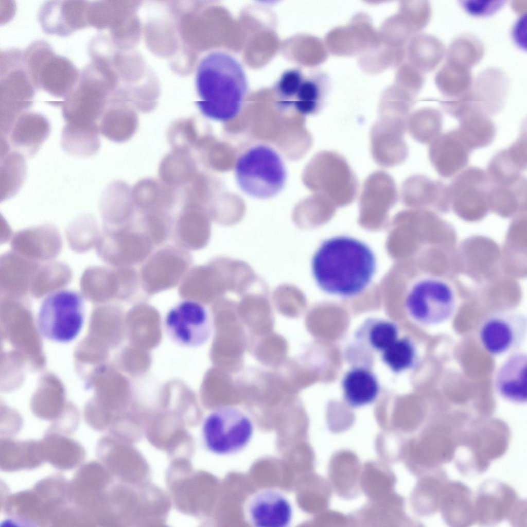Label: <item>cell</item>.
Masks as SVG:
<instances>
[{"instance_id":"7dc6e473","label":"cell","mask_w":527,"mask_h":527,"mask_svg":"<svg viewBox=\"0 0 527 527\" xmlns=\"http://www.w3.org/2000/svg\"><path fill=\"white\" fill-rule=\"evenodd\" d=\"M99 125L100 133L115 143L128 140L138 128L134 118L122 117L109 111L103 113Z\"/></svg>"},{"instance_id":"ee69618b","label":"cell","mask_w":527,"mask_h":527,"mask_svg":"<svg viewBox=\"0 0 527 527\" xmlns=\"http://www.w3.org/2000/svg\"><path fill=\"white\" fill-rule=\"evenodd\" d=\"M46 436V440L49 442L53 448L46 458L55 466L60 468H71L77 465L83 457V451L79 445L73 441L64 437L53 435ZM44 441L48 443L44 440ZM49 444V443H48Z\"/></svg>"},{"instance_id":"44dd1931","label":"cell","mask_w":527,"mask_h":527,"mask_svg":"<svg viewBox=\"0 0 527 527\" xmlns=\"http://www.w3.org/2000/svg\"><path fill=\"white\" fill-rule=\"evenodd\" d=\"M467 428L432 425L424 430L420 460L428 472L453 460L457 445Z\"/></svg>"},{"instance_id":"816d5d0a","label":"cell","mask_w":527,"mask_h":527,"mask_svg":"<svg viewBox=\"0 0 527 527\" xmlns=\"http://www.w3.org/2000/svg\"><path fill=\"white\" fill-rule=\"evenodd\" d=\"M506 1H460V5L468 14L478 17L491 16L501 10Z\"/></svg>"},{"instance_id":"836d02e7","label":"cell","mask_w":527,"mask_h":527,"mask_svg":"<svg viewBox=\"0 0 527 527\" xmlns=\"http://www.w3.org/2000/svg\"><path fill=\"white\" fill-rule=\"evenodd\" d=\"M342 386L345 400L353 407L372 403L379 391L376 377L364 367H356L349 370L343 378Z\"/></svg>"},{"instance_id":"9c48e42d","label":"cell","mask_w":527,"mask_h":527,"mask_svg":"<svg viewBox=\"0 0 527 527\" xmlns=\"http://www.w3.org/2000/svg\"><path fill=\"white\" fill-rule=\"evenodd\" d=\"M84 321L82 296L72 290H62L47 296L41 303L37 324L46 339L60 343L75 339Z\"/></svg>"},{"instance_id":"f907efd6","label":"cell","mask_w":527,"mask_h":527,"mask_svg":"<svg viewBox=\"0 0 527 527\" xmlns=\"http://www.w3.org/2000/svg\"><path fill=\"white\" fill-rule=\"evenodd\" d=\"M368 330L367 340L371 346L382 352L398 338V330L393 322L381 319H371L365 323Z\"/></svg>"},{"instance_id":"1f68e13d","label":"cell","mask_w":527,"mask_h":527,"mask_svg":"<svg viewBox=\"0 0 527 527\" xmlns=\"http://www.w3.org/2000/svg\"><path fill=\"white\" fill-rule=\"evenodd\" d=\"M176 188L160 180L146 178L131 188L133 203L138 213L154 210L170 211L176 200Z\"/></svg>"},{"instance_id":"d6986e66","label":"cell","mask_w":527,"mask_h":527,"mask_svg":"<svg viewBox=\"0 0 527 527\" xmlns=\"http://www.w3.org/2000/svg\"><path fill=\"white\" fill-rule=\"evenodd\" d=\"M90 2L54 1L41 7L38 20L43 30L49 34L68 36L89 26Z\"/></svg>"},{"instance_id":"7bdbcfd3","label":"cell","mask_w":527,"mask_h":527,"mask_svg":"<svg viewBox=\"0 0 527 527\" xmlns=\"http://www.w3.org/2000/svg\"><path fill=\"white\" fill-rule=\"evenodd\" d=\"M417 356L413 342L407 338H397L382 352V360L396 373L412 368L416 363Z\"/></svg>"},{"instance_id":"8992f818","label":"cell","mask_w":527,"mask_h":527,"mask_svg":"<svg viewBox=\"0 0 527 527\" xmlns=\"http://www.w3.org/2000/svg\"><path fill=\"white\" fill-rule=\"evenodd\" d=\"M1 56V138L6 139L18 117L31 106L35 87L26 69L23 52L10 50Z\"/></svg>"},{"instance_id":"7a4b0ae2","label":"cell","mask_w":527,"mask_h":527,"mask_svg":"<svg viewBox=\"0 0 527 527\" xmlns=\"http://www.w3.org/2000/svg\"><path fill=\"white\" fill-rule=\"evenodd\" d=\"M196 86L199 100L196 104L207 118L226 121L241 110L247 94L248 82L239 61L225 52L214 51L199 62Z\"/></svg>"},{"instance_id":"603a6c76","label":"cell","mask_w":527,"mask_h":527,"mask_svg":"<svg viewBox=\"0 0 527 527\" xmlns=\"http://www.w3.org/2000/svg\"><path fill=\"white\" fill-rule=\"evenodd\" d=\"M526 365L525 352H512L497 369L494 386L498 394L515 404L526 402Z\"/></svg>"},{"instance_id":"d4e9b609","label":"cell","mask_w":527,"mask_h":527,"mask_svg":"<svg viewBox=\"0 0 527 527\" xmlns=\"http://www.w3.org/2000/svg\"><path fill=\"white\" fill-rule=\"evenodd\" d=\"M474 496L470 488L459 481H448L443 490L438 511L449 526L467 527L476 523Z\"/></svg>"},{"instance_id":"c3c4849f","label":"cell","mask_w":527,"mask_h":527,"mask_svg":"<svg viewBox=\"0 0 527 527\" xmlns=\"http://www.w3.org/2000/svg\"><path fill=\"white\" fill-rule=\"evenodd\" d=\"M304 78L302 72L298 68L286 70L280 75L274 86L275 103L280 110L287 111L292 109Z\"/></svg>"},{"instance_id":"277c9868","label":"cell","mask_w":527,"mask_h":527,"mask_svg":"<svg viewBox=\"0 0 527 527\" xmlns=\"http://www.w3.org/2000/svg\"><path fill=\"white\" fill-rule=\"evenodd\" d=\"M511 431L504 423L491 421L469 427L461 437L453 460L462 474H480L503 456L509 447Z\"/></svg>"},{"instance_id":"ba28073f","label":"cell","mask_w":527,"mask_h":527,"mask_svg":"<svg viewBox=\"0 0 527 527\" xmlns=\"http://www.w3.org/2000/svg\"><path fill=\"white\" fill-rule=\"evenodd\" d=\"M254 427L250 417L233 406L216 408L204 419L201 436L205 448L219 455L238 453L251 442Z\"/></svg>"},{"instance_id":"ac0fdd59","label":"cell","mask_w":527,"mask_h":527,"mask_svg":"<svg viewBox=\"0 0 527 527\" xmlns=\"http://www.w3.org/2000/svg\"><path fill=\"white\" fill-rule=\"evenodd\" d=\"M406 122L403 117H383L371 128V151L378 165L389 167L403 163L408 155L404 139Z\"/></svg>"},{"instance_id":"d6a6232c","label":"cell","mask_w":527,"mask_h":527,"mask_svg":"<svg viewBox=\"0 0 527 527\" xmlns=\"http://www.w3.org/2000/svg\"><path fill=\"white\" fill-rule=\"evenodd\" d=\"M100 133L98 123H66L61 132V147L64 151L73 156H92L99 149Z\"/></svg>"},{"instance_id":"5bb4252c","label":"cell","mask_w":527,"mask_h":527,"mask_svg":"<svg viewBox=\"0 0 527 527\" xmlns=\"http://www.w3.org/2000/svg\"><path fill=\"white\" fill-rule=\"evenodd\" d=\"M109 227L104 252L107 260L113 266L133 267L143 263L156 247L135 221Z\"/></svg>"},{"instance_id":"b9f144b4","label":"cell","mask_w":527,"mask_h":527,"mask_svg":"<svg viewBox=\"0 0 527 527\" xmlns=\"http://www.w3.org/2000/svg\"><path fill=\"white\" fill-rule=\"evenodd\" d=\"M445 471L439 468L429 471L420 483L421 510L426 516H432L439 510L444 487L448 481Z\"/></svg>"},{"instance_id":"5b68a950","label":"cell","mask_w":527,"mask_h":527,"mask_svg":"<svg viewBox=\"0 0 527 527\" xmlns=\"http://www.w3.org/2000/svg\"><path fill=\"white\" fill-rule=\"evenodd\" d=\"M459 296L453 285L444 277L429 275L417 280L409 289L405 306L409 316L425 326L443 323L454 314Z\"/></svg>"},{"instance_id":"52a82bcc","label":"cell","mask_w":527,"mask_h":527,"mask_svg":"<svg viewBox=\"0 0 527 527\" xmlns=\"http://www.w3.org/2000/svg\"><path fill=\"white\" fill-rule=\"evenodd\" d=\"M23 59L35 88L56 97H66L79 80L80 73L73 63L57 55L44 41L29 45L23 52Z\"/></svg>"},{"instance_id":"e0dca14e","label":"cell","mask_w":527,"mask_h":527,"mask_svg":"<svg viewBox=\"0 0 527 527\" xmlns=\"http://www.w3.org/2000/svg\"><path fill=\"white\" fill-rule=\"evenodd\" d=\"M520 501L510 485L498 480H487L481 484L474 498L476 522L493 526L508 520Z\"/></svg>"},{"instance_id":"6da1fadb","label":"cell","mask_w":527,"mask_h":527,"mask_svg":"<svg viewBox=\"0 0 527 527\" xmlns=\"http://www.w3.org/2000/svg\"><path fill=\"white\" fill-rule=\"evenodd\" d=\"M376 258L365 243L348 236L324 240L311 260V272L324 292L342 297L362 293L370 284L376 270Z\"/></svg>"},{"instance_id":"f6af8a7d","label":"cell","mask_w":527,"mask_h":527,"mask_svg":"<svg viewBox=\"0 0 527 527\" xmlns=\"http://www.w3.org/2000/svg\"><path fill=\"white\" fill-rule=\"evenodd\" d=\"M526 179L522 176L518 180L502 184H491L489 203L496 206L515 207L526 203Z\"/></svg>"},{"instance_id":"4dcf8cb0","label":"cell","mask_w":527,"mask_h":527,"mask_svg":"<svg viewBox=\"0 0 527 527\" xmlns=\"http://www.w3.org/2000/svg\"><path fill=\"white\" fill-rule=\"evenodd\" d=\"M401 198L409 205L443 207L450 203L448 187L423 175H414L403 183Z\"/></svg>"},{"instance_id":"4316f807","label":"cell","mask_w":527,"mask_h":527,"mask_svg":"<svg viewBox=\"0 0 527 527\" xmlns=\"http://www.w3.org/2000/svg\"><path fill=\"white\" fill-rule=\"evenodd\" d=\"M526 146L525 129L510 147L493 156L486 171L491 184L510 183L522 176L526 168Z\"/></svg>"},{"instance_id":"9a60e30c","label":"cell","mask_w":527,"mask_h":527,"mask_svg":"<svg viewBox=\"0 0 527 527\" xmlns=\"http://www.w3.org/2000/svg\"><path fill=\"white\" fill-rule=\"evenodd\" d=\"M318 187L337 204L351 202L357 196L358 181L345 158L333 151H324L317 158Z\"/></svg>"},{"instance_id":"3957f363","label":"cell","mask_w":527,"mask_h":527,"mask_svg":"<svg viewBox=\"0 0 527 527\" xmlns=\"http://www.w3.org/2000/svg\"><path fill=\"white\" fill-rule=\"evenodd\" d=\"M234 172L240 189L248 196L259 199L278 195L287 179L282 157L274 148L263 144L243 152L236 161Z\"/></svg>"},{"instance_id":"cb8c5ba5","label":"cell","mask_w":527,"mask_h":527,"mask_svg":"<svg viewBox=\"0 0 527 527\" xmlns=\"http://www.w3.org/2000/svg\"><path fill=\"white\" fill-rule=\"evenodd\" d=\"M50 126L43 115L26 111L14 122L6 140L10 150L33 156L48 137Z\"/></svg>"},{"instance_id":"ab89813d","label":"cell","mask_w":527,"mask_h":527,"mask_svg":"<svg viewBox=\"0 0 527 527\" xmlns=\"http://www.w3.org/2000/svg\"><path fill=\"white\" fill-rule=\"evenodd\" d=\"M408 129L417 142L430 144L440 134L443 127V116L433 108H425L415 112L410 118Z\"/></svg>"},{"instance_id":"2e32d148","label":"cell","mask_w":527,"mask_h":527,"mask_svg":"<svg viewBox=\"0 0 527 527\" xmlns=\"http://www.w3.org/2000/svg\"><path fill=\"white\" fill-rule=\"evenodd\" d=\"M293 508L280 490L264 488L253 493L243 508L245 519L252 526L287 527L292 522Z\"/></svg>"},{"instance_id":"f35d334b","label":"cell","mask_w":527,"mask_h":527,"mask_svg":"<svg viewBox=\"0 0 527 527\" xmlns=\"http://www.w3.org/2000/svg\"><path fill=\"white\" fill-rule=\"evenodd\" d=\"M0 191L1 201L14 196L26 178L27 163L22 154L10 150L1 155Z\"/></svg>"},{"instance_id":"60d3db41","label":"cell","mask_w":527,"mask_h":527,"mask_svg":"<svg viewBox=\"0 0 527 527\" xmlns=\"http://www.w3.org/2000/svg\"><path fill=\"white\" fill-rule=\"evenodd\" d=\"M482 43L477 38L464 34L456 38L446 51V61L470 69L478 64L484 55Z\"/></svg>"},{"instance_id":"484cf974","label":"cell","mask_w":527,"mask_h":527,"mask_svg":"<svg viewBox=\"0 0 527 527\" xmlns=\"http://www.w3.org/2000/svg\"><path fill=\"white\" fill-rule=\"evenodd\" d=\"M509 91L508 78L501 70L489 67L477 76L470 90L475 104L489 116L500 111Z\"/></svg>"},{"instance_id":"ffe728a7","label":"cell","mask_w":527,"mask_h":527,"mask_svg":"<svg viewBox=\"0 0 527 527\" xmlns=\"http://www.w3.org/2000/svg\"><path fill=\"white\" fill-rule=\"evenodd\" d=\"M429 145V160L437 173L444 178L462 171L472 151L458 129L441 133Z\"/></svg>"},{"instance_id":"f5cc1de1","label":"cell","mask_w":527,"mask_h":527,"mask_svg":"<svg viewBox=\"0 0 527 527\" xmlns=\"http://www.w3.org/2000/svg\"><path fill=\"white\" fill-rule=\"evenodd\" d=\"M508 520L513 526H526V503L525 500H520Z\"/></svg>"},{"instance_id":"7c38bea8","label":"cell","mask_w":527,"mask_h":527,"mask_svg":"<svg viewBox=\"0 0 527 527\" xmlns=\"http://www.w3.org/2000/svg\"><path fill=\"white\" fill-rule=\"evenodd\" d=\"M527 319L515 309L496 311L486 317L478 331L479 341L489 354L497 356L517 350L524 343Z\"/></svg>"},{"instance_id":"8fae6325","label":"cell","mask_w":527,"mask_h":527,"mask_svg":"<svg viewBox=\"0 0 527 527\" xmlns=\"http://www.w3.org/2000/svg\"><path fill=\"white\" fill-rule=\"evenodd\" d=\"M165 330L175 344L189 348L200 347L210 339L213 331L210 315L203 303L184 300L167 312Z\"/></svg>"},{"instance_id":"7402d4cb","label":"cell","mask_w":527,"mask_h":527,"mask_svg":"<svg viewBox=\"0 0 527 527\" xmlns=\"http://www.w3.org/2000/svg\"><path fill=\"white\" fill-rule=\"evenodd\" d=\"M490 183L485 171L469 167L458 173L447 186L450 203L456 208L483 209L489 203Z\"/></svg>"},{"instance_id":"f1b7e54d","label":"cell","mask_w":527,"mask_h":527,"mask_svg":"<svg viewBox=\"0 0 527 527\" xmlns=\"http://www.w3.org/2000/svg\"><path fill=\"white\" fill-rule=\"evenodd\" d=\"M99 206L109 226L131 222L138 214L132 200L131 189L126 183L119 180L111 182L104 188Z\"/></svg>"},{"instance_id":"30bf717a","label":"cell","mask_w":527,"mask_h":527,"mask_svg":"<svg viewBox=\"0 0 527 527\" xmlns=\"http://www.w3.org/2000/svg\"><path fill=\"white\" fill-rule=\"evenodd\" d=\"M192 262L189 251L177 245L153 251L139 271L142 291L149 296L179 285Z\"/></svg>"},{"instance_id":"83f0119b","label":"cell","mask_w":527,"mask_h":527,"mask_svg":"<svg viewBox=\"0 0 527 527\" xmlns=\"http://www.w3.org/2000/svg\"><path fill=\"white\" fill-rule=\"evenodd\" d=\"M208 233L202 206L184 204L174 220L172 235L175 245L189 251L201 249L206 243Z\"/></svg>"},{"instance_id":"db71d44e","label":"cell","mask_w":527,"mask_h":527,"mask_svg":"<svg viewBox=\"0 0 527 527\" xmlns=\"http://www.w3.org/2000/svg\"><path fill=\"white\" fill-rule=\"evenodd\" d=\"M511 6L514 12L518 14H523L526 12V1H514Z\"/></svg>"},{"instance_id":"e575fe53","label":"cell","mask_w":527,"mask_h":527,"mask_svg":"<svg viewBox=\"0 0 527 527\" xmlns=\"http://www.w3.org/2000/svg\"><path fill=\"white\" fill-rule=\"evenodd\" d=\"M397 198V187L393 178L383 170H377L366 179L360 196V202L364 209L381 210L392 206Z\"/></svg>"},{"instance_id":"d590c367","label":"cell","mask_w":527,"mask_h":527,"mask_svg":"<svg viewBox=\"0 0 527 527\" xmlns=\"http://www.w3.org/2000/svg\"><path fill=\"white\" fill-rule=\"evenodd\" d=\"M197 173V164L190 152L173 150L163 157L159 168L160 181L174 188L186 185Z\"/></svg>"},{"instance_id":"4fadbf2b","label":"cell","mask_w":527,"mask_h":527,"mask_svg":"<svg viewBox=\"0 0 527 527\" xmlns=\"http://www.w3.org/2000/svg\"><path fill=\"white\" fill-rule=\"evenodd\" d=\"M99 71L90 64L80 73L73 91L63 99L62 113L66 123H97L103 111Z\"/></svg>"},{"instance_id":"bcb514c9","label":"cell","mask_w":527,"mask_h":527,"mask_svg":"<svg viewBox=\"0 0 527 527\" xmlns=\"http://www.w3.org/2000/svg\"><path fill=\"white\" fill-rule=\"evenodd\" d=\"M415 41V60L418 66L426 72L433 71L445 56L444 44L429 34L421 35Z\"/></svg>"},{"instance_id":"74e56055","label":"cell","mask_w":527,"mask_h":527,"mask_svg":"<svg viewBox=\"0 0 527 527\" xmlns=\"http://www.w3.org/2000/svg\"><path fill=\"white\" fill-rule=\"evenodd\" d=\"M434 81L440 92L450 99L466 94L473 82L470 69L449 61L436 74Z\"/></svg>"},{"instance_id":"f546056e","label":"cell","mask_w":527,"mask_h":527,"mask_svg":"<svg viewBox=\"0 0 527 527\" xmlns=\"http://www.w3.org/2000/svg\"><path fill=\"white\" fill-rule=\"evenodd\" d=\"M455 118L457 128L471 150L490 145L496 135V127L490 116L478 107L470 103L462 109Z\"/></svg>"},{"instance_id":"8d00e7d4","label":"cell","mask_w":527,"mask_h":527,"mask_svg":"<svg viewBox=\"0 0 527 527\" xmlns=\"http://www.w3.org/2000/svg\"><path fill=\"white\" fill-rule=\"evenodd\" d=\"M328 90V80L323 73L304 76L291 110L305 115L317 113L322 107Z\"/></svg>"},{"instance_id":"681fc988","label":"cell","mask_w":527,"mask_h":527,"mask_svg":"<svg viewBox=\"0 0 527 527\" xmlns=\"http://www.w3.org/2000/svg\"><path fill=\"white\" fill-rule=\"evenodd\" d=\"M200 137L197 127L191 120L174 123L167 132L168 142L173 151L190 152L195 149Z\"/></svg>"}]
</instances>
